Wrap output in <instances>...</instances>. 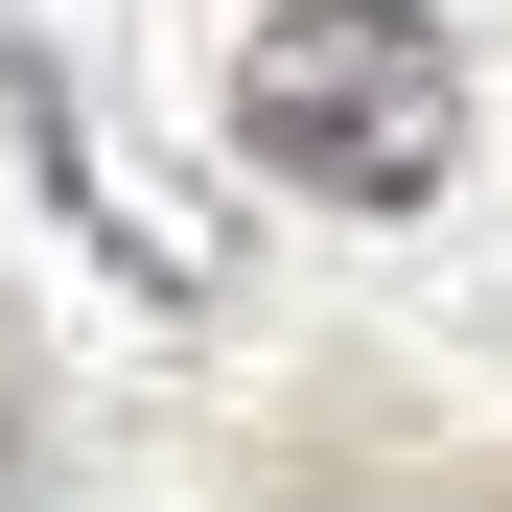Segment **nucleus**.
Here are the masks:
<instances>
[{"mask_svg": "<svg viewBox=\"0 0 512 512\" xmlns=\"http://www.w3.org/2000/svg\"><path fill=\"white\" fill-rule=\"evenodd\" d=\"M233 140L280 163L303 210H443V163H466V47L419 24V0H280V24L233 47Z\"/></svg>", "mask_w": 512, "mask_h": 512, "instance_id": "nucleus-1", "label": "nucleus"}]
</instances>
